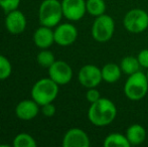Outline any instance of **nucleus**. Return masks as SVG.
Masks as SVG:
<instances>
[{
  "instance_id": "obj_1",
  "label": "nucleus",
  "mask_w": 148,
  "mask_h": 147,
  "mask_svg": "<svg viewBox=\"0 0 148 147\" xmlns=\"http://www.w3.org/2000/svg\"><path fill=\"white\" fill-rule=\"evenodd\" d=\"M117 117V107L110 99L100 98L92 103L88 110L89 121L97 127H105L113 123Z\"/></svg>"
},
{
  "instance_id": "obj_2",
  "label": "nucleus",
  "mask_w": 148,
  "mask_h": 147,
  "mask_svg": "<svg viewBox=\"0 0 148 147\" xmlns=\"http://www.w3.org/2000/svg\"><path fill=\"white\" fill-rule=\"evenodd\" d=\"M59 95V85L51 78L38 80L31 89V98L39 105L43 106L53 103Z\"/></svg>"
},
{
  "instance_id": "obj_3",
  "label": "nucleus",
  "mask_w": 148,
  "mask_h": 147,
  "mask_svg": "<svg viewBox=\"0 0 148 147\" xmlns=\"http://www.w3.org/2000/svg\"><path fill=\"white\" fill-rule=\"evenodd\" d=\"M148 93V80L146 74L141 71L128 76L124 84V94L130 101H140Z\"/></svg>"
},
{
  "instance_id": "obj_4",
  "label": "nucleus",
  "mask_w": 148,
  "mask_h": 147,
  "mask_svg": "<svg viewBox=\"0 0 148 147\" xmlns=\"http://www.w3.org/2000/svg\"><path fill=\"white\" fill-rule=\"evenodd\" d=\"M64 13L62 1L59 0H43L39 5L38 19L39 23L47 27H55L59 25Z\"/></svg>"
},
{
  "instance_id": "obj_5",
  "label": "nucleus",
  "mask_w": 148,
  "mask_h": 147,
  "mask_svg": "<svg viewBox=\"0 0 148 147\" xmlns=\"http://www.w3.org/2000/svg\"><path fill=\"white\" fill-rule=\"evenodd\" d=\"M115 32V21L113 17L108 14L97 16L93 22L91 34L93 38L98 42H107L113 37Z\"/></svg>"
},
{
  "instance_id": "obj_6",
  "label": "nucleus",
  "mask_w": 148,
  "mask_h": 147,
  "mask_svg": "<svg viewBox=\"0 0 148 147\" xmlns=\"http://www.w3.org/2000/svg\"><path fill=\"white\" fill-rule=\"evenodd\" d=\"M123 26L128 32L138 34L148 28V13L141 8H133L126 12L123 18Z\"/></svg>"
},
{
  "instance_id": "obj_7",
  "label": "nucleus",
  "mask_w": 148,
  "mask_h": 147,
  "mask_svg": "<svg viewBox=\"0 0 148 147\" xmlns=\"http://www.w3.org/2000/svg\"><path fill=\"white\" fill-rule=\"evenodd\" d=\"M78 80L79 83L87 89L97 88L103 81L101 69L91 64L83 66L79 71Z\"/></svg>"
},
{
  "instance_id": "obj_8",
  "label": "nucleus",
  "mask_w": 148,
  "mask_h": 147,
  "mask_svg": "<svg viewBox=\"0 0 148 147\" xmlns=\"http://www.w3.org/2000/svg\"><path fill=\"white\" fill-rule=\"evenodd\" d=\"M53 34H55V43L60 46H69L77 40L79 32L74 24L66 22L56 26Z\"/></svg>"
},
{
  "instance_id": "obj_9",
  "label": "nucleus",
  "mask_w": 148,
  "mask_h": 147,
  "mask_svg": "<svg viewBox=\"0 0 148 147\" xmlns=\"http://www.w3.org/2000/svg\"><path fill=\"white\" fill-rule=\"evenodd\" d=\"M49 78L55 81L59 86H64L73 79V69L64 61H56L49 68Z\"/></svg>"
},
{
  "instance_id": "obj_10",
  "label": "nucleus",
  "mask_w": 148,
  "mask_h": 147,
  "mask_svg": "<svg viewBox=\"0 0 148 147\" xmlns=\"http://www.w3.org/2000/svg\"><path fill=\"white\" fill-rule=\"evenodd\" d=\"M64 17L70 21H79L87 13L86 0H62Z\"/></svg>"
},
{
  "instance_id": "obj_11",
  "label": "nucleus",
  "mask_w": 148,
  "mask_h": 147,
  "mask_svg": "<svg viewBox=\"0 0 148 147\" xmlns=\"http://www.w3.org/2000/svg\"><path fill=\"white\" fill-rule=\"evenodd\" d=\"M90 144L89 135L81 128H71L62 138L64 147H89Z\"/></svg>"
},
{
  "instance_id": "obj_12",
  "label": "nucleus",
  "mask_w": 148,
  "mask_h": 147,
  "mask_svg": "<svg viewBox=\"0 0 148 147\" xmlns=\"http://www.w3.org/2000/svg\"><path fill=\"white\" fill-rule=\"evenodd\" d=\"M26 17L20 10L8 12L5 18V27L11 34H20L26 28Z\"/></svg>"
},
{
  "instance_id": "obj_13",
  "label": "nucleus",
  "mask_w": 148,
  "mask_h": 147,
  "mask_svg": "<svg viewBox=\"0 0 148 147\" xmlns=\"http://www.w3.org/2000/svg\"><path fill=\"white\" fill-rule=\"evenodd\" d=\"M39 105L34 100H23L15 107V114L17 118L23 121L32 120L38 115Z\"/></svg>"
},
{
  "instance_id": "obj_14",
  "label": "nucleus",
  "mask_w": 148,
  "mask_h": 147,
  "mask_svg": "<svg viewBox=\"0 0 148 147\" xmlns=\"http://www.w3.org/2000/svg\"><path fill=\"white\" fill-rule=\"evenodd\" d=\"M33 41L37 47L41 49H49L55 43V34L51 27L41 25L35 30L33 34Z\"/></svg>"
},
{
  "instance_id": "obj_15",
  "label": "nucleus",
  "mask_w": 148,
  "mask_h": 147,
  "mask_svg": "<svg viewBox=\"0 0 148 147\" xmlns=\"http://www.w3.org/2000/svg\"><path fill=\"white\" fill-rule=\"evenodd\" d=\"M126 137L131 145H140L146 140V129L140 124H132L126 130Z\"/></svg>"
},
{
  "instance_id": "obj_16",
  "label": "nucleus",
  "mask_w": 148,
  "mask_h": 147,
  "mask_svg": "<svg viewBox=\"0 0 148 147\" xmlns=\"http://www.w3.org/2000/svg\"><path fill=\"white\" fill-rule=\"evenodd\" d=\"M101 72L103 81L108 84H114V83L118 82L123 73L120 65L114 63H108L104 65L101 69Z\"/></svg>"
},
{
  "instance_id": "obj_17",
  "label": "nucleus",
  "mask_w": 148,
  "mask_h": 147,
  "mask_svg": "<svg viewBox=\"0 0 148 147\" xmlns=\"http://www.w3.org/2000/svg\"><path fill=\"white\" fill-rule=\"evenodd\" d=\"M120 68L122 72L127 76H130L132 74L137 73L140 71V64L138 62L137 57H133V55H126L124 57L120 62Z\"/></svg>"
},
{
  "instance_id": "obj_18",
  "label": "nucleus",
  "mask_w": 148,
  "mask_h": 147,
  "mask_svg": "<svg viewBox=\"0 0 148 147\" xmlns=\"http://www.w3.org/2000/svg\"><path fill=\"white\" fill-rule=\"evenodd\" d=\"M104 147H129V143L126 135L121 133H111L105 137L103 141Z\"/></svg>"
},
{
  "instance_id": "obj_19",
  "label": "nucleus",
  "mask_w": 148,
  "mask_h": 147,
  "mask_svg": "<svg viewBox=\"0 0 148 147\" xmlns=\"http://www.w3.org/2000/svg\"><path fill=\"white\" fill-rule=\"evenodd\" d=\"M86 7L87 13L94 17L105 14V11L107 9L105 0H86Z\"/></svg>"
},
{
  "instance_id": "obj_20",
  "label": "nucleus",
  "mask_w": 148,
  "mask_h": 147,
  "mask_svg": "<svg viewBox=\"0 0 148 147\" xmlns=\"http://www.w3.org/2000/svg\"><path fill=\"white\" fill-rule=\"evenodd\" d=\"M12 146L14 147H35L36 141L31 135L27 133H19L16 135L12 142Z\"/></svg>"
},
{
  "instance_id": "obj_21",
  "label": "nucleus",
  "mask_w": 148,
  "mask_h": 147,
  "mask_svg": "<svg viewBox=\"0 0 148 147\" xmlns=\"http://www.w3.org/2000/svg\"><path fill=\"white\" fill-rule=\"evenodd\" d=\"M36 61L42 68L49 69L51 65L56 62L55 55L51 51H47V49L40 51L36 55Z\"/></svg>"
},
{
  "instance_id": "obj_22",
  "label": "nucleus",
  "mask_w": 148,
  "mask_h": 147,
  "mask_svg": "<svg viewBox=\"0 0 148 147\" xmlns=\"http://www.w3.org/2000/svg\"><path fill=\"white\" fill-rule=\"evenodd\" d=\"M12 73V66L9 59L4 55H0V81L6 80Z\"/></svg>"
},
{
  "instance_id": "obj_23",
  "label": "nucleus",
  "mask_w": 148,
  "mask_h": 147,
  "mask_svg": "<svg viewBox=\"0 0 148 147\" xmlns=\"http://www.w3.org/2000/svg\"><path fill=\"white\" fill-rule=\"evenodd\" d=\"M20 0H0V7L4 10L5 13L15 10L18 8Z\"/></svg>"
},
{
  "instance_id": "obj_24",
  "label": "nucleus",
  "mask_w": 148,
  "mask_h": 147,
  "mask_svg": "<svg viewBox=\"0 0 148 147\" xmlns=\"http://www.w3.org/2000/svg\"><path fill=\"white\" fill-rule=\"evenodd\" d=\"M100 98H101V94H100V92L97 90V88L88 89V91H87V93H86V99L90 104L97 102Z\"/></svg>"
},
{
  "instance_id": "obj_25",
  "label": "nucleus",
  "mask_w": 148,
  "mask_h": 147,
  "mask_svg": "<svg viewBox=\"0 0 148 147\" xmlns=\"http://www.w3.org/2000/svg\"><path fill=\"white\" fill-rule=\"evenodd\" d=\"M137 59L140 64L141 68L143 69H148V49H143L137 55Z\"/></svg>"
},
{
  "instance_id": "obj_26",
  "label": "nucleus",
  "mask_w": 148,
  "mask_h": 147,
  "mask_svg": "<svg viewBox=\"0 0 148 147\" xmlns=\"http://www.w3.org/2000/svg\"><path fill=\"white\" fill-rule=\"evenodd\" d=\"M56 111H57V109L53 103H49V104L41 106V112L45 117H53L56 114Z\"/></svg>"
},
{
  "instance_id": "obj_27",
  "label": "nucleus",
  "mask_w": 148,
  "mask_h": 147,
  "mask_svg": "<svg viewBox=\"0 0 148 147\" xmlns=\"http://www.w3.org/2000/svg\"><path fill=\"white\" fill-rule=\"evenodd\" d=\"M146 77H147V80H148V69H147V72H146Z\"/></svg>"
}]
</instances>
